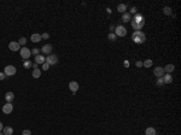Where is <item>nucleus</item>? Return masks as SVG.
Returning <instances> with one entry per match:
<instances>
[{"mask_svg":"<svg viewBox=\"0 0 181 135\" xmlns=\"http://www.w3.org/2000/svg\"><path fill=\"white\" fill-rule=\"evenodd\" d=\"M19 54H21V57L24 59V60H28L29 58H30V55H31V52H30V50L27 48V47H23V48H21L19 50Z\"/></svg>","mask_w":181,"mask_h":135,"instance_id":"obj_3","label":"nucleus"},{"mask_svg":"<svg viewBox=\"0 0 181 135\" xmlns=\"http://www.w3.org/2000/svg\"><path fill=\"white\" fill-rule=\"evenodd\" d=\"M153 74H154L156 77H163V75H164V69H163L162 66H157V68H154Z\"/></svg>","mask_w":181,"mask_h":135,"instance_id":"obj_8","label":"nucleus"},{"mask_svg":"<svg viewBox=\"0 0 181 135\" xmlns=\"http://www.w3.org/2000/svg\"><path fill=\"white\" fill-rule=\"evenodd\" d=\"M4 74H5L6 76H13V75L16 74V68H15L13 65H7V66H5Z\"/></svg>","mask_w":181,"mask_h":135,"instance_id":"obj_6","label":"nucleus"},{"mask_svg":"<svg viewBox=\"0 0 181 135\" xmlns=\"http://www.w3.org/2000/svg\"><path fill=\"white\" fill-rule=\"evenodd\" d=\"M130 23H132V27L135 29V31H141L143 27L145 26V18L141 13H136L134 18L130 21Z\"/></svg>","mask_w":181,"mask_h":135,"instance_id":"obj_1","label":"nucleus"},{"mask_svg":"<svg viewBox=\"0 0 181 135\" xmlns=\"http://www.w3.org/2000/svg\"><path fill=\"white\" fill-rule=\"evenodd\" d=\"M127 10V5L126 4H120L117 6V11L118 12H121V13H124Z\"/></svg>","mask_w":181,"mask_h":135,"instance_id":"obj_20","label":"nucleus"},{"mask_svg":"<svg viewBox=\"0 0 181 135\" xmlns=\"http://www.w3.org/2000/svg\"><path fill=\"white\" fill-rule=\"evenodd\" d=\"M40 51H41V50H39V48H33V50H31L30 52H31V54H34V55L36 57V55H39Z\"/></svg>","mask_w":181,"mask_h":135,"instance_id":"obj_28","label":"nucleus"},{"mask_svg":"<svg viewBox=\"0 0 181 135\" xmlns=\"http://www.w3.org/2000/svg\"><path fill=\"white\" fill-rule=\"evenodd\" d=\"M46 63L50 64V65H54V64L58 63V57L56 54H48L46 57Z\"/></svg>","mask_w":181,"mask_h":135,"instance_id":"obj_4","label":"nucleus"},{"mask_svg":"<svg viewBox=\"0 0 181 135\" xmlns=\"http://www.w3.org/2000/svg\"><path fill=\"white\" fill-rule=\"evenodd\" d=\"M2 129H4V124H2V123H1V122H0V132H1V130H2Z\"/></svg>","mask_w":181,"mask_h":135,"instance_id":"obj_37","label":"nucleus"},{"mask_svg":"<svg viewBox=\"0 0 181 135\" xmlns=\"http://www.w3.org/2000/svg\"><path fill=\"white\" fill-rule=\"evenodd\" d=\"M145 135H156V129L152 128V127L146 128V130H145Z\"/></svg>","mask_w":181,"mask_h":135,"instance_id":"obj_19","label":"nucleus"},{"mask_svg":"<svg viewBox=\"0 0 181 135\" xmlns=\"http://www.w3.org/2000/svg\"><path fill=\"white\" fill-rule=\"evenodd\" d=\"M130 13H134V15H136V7H132V9H130Z\"/></svg>","mask_w":181,"mask_h":135,"instance_id":"obj_34","label":"nucleus"},{"mask_svg":"<svg viewBox=\"0 0 181 135\" xmlns=\"http://www.w3.org/2000/svg\"><path fill=\"white\" fill-rule=\"evenodd\" d=\"M5 76H6V75H5L4 72H0V81H2V80L5 79Z\"/></svg>","mask_w":181,"mask_h":135,"instance_id":"obj_32","label":"nucleus"},{"mask_svg":"<svg viewBox=\"0 0 181 135\" xmlns=\"http://www.w3.org/2000/svg\"><path fill=\"white\" fill-rule=\"evenodd\" d=\"M132 40H133L135 44L141 45V44H144L145 41H146V36H145V34L143 31H134L133 35H132Z\"/></svg>","mask_w":181,"mask_h":135,"instance_id":"obj_2","label":"nucleus"},{"mask_svg":"<svg viewBox=\"0 0 181 135\" xmlns=\"http://www.w3.org/2000/svg\"><path fill=\"white\" fill-rule=\"evenodd\" d=\"M41 37H42V39H48V37H50V34H48V33H44V34H41Z\"/></svg>","mask_w":181,"mask_h":135,"instance_id":"obj_31","label":"nucleus"},{"mask_svg":"<svg viewBox=\"0 0 181 135\" xmlns=\"http://www.w3.org/2000/svg\"><path fill=\"white\" fill-rule=\"evenodd\" d=\"M5 99L7 103H12L13 99H15V94H13V92H7L6 94H5Z\"/></svg>","mask_w":181,"mask_h":135,"instance_id":"obj_14","label":"nucleus"},{"mask_svg":"<svg viewBox=\"0 0 181 135\" xmlns=\"http://www.w3.org/2000/svg\"><path fill=\"white\" fill-rule=\"evenodd\" d=\"M2 134L4 135H12L13 134V128H12V127H4Z\"/></svg>","mask_w":181,"mask_h":135,"instance_id":"obj_16","label":"nucleus"},{"mask_svg":"<svg viewBox=\"0 0 181 135\" xmlns=\"http://www.w3.org/2000/svg\"><path fill=\"white\" fill-rule=\"evenodd\" d=\"M12 111H13V105H12V103H6V104L2 106V112H4L5 115H10Z\"/></svg>","mask_w":181,"mask_h":135,"instance_id":"obj_7","label":"nucleus"},{"mask_svg":"<svg viewBox=\"0 0 181 135\" xmlns=\"http://www.w3.org/2000/svg\"><path fill=\"white\" fill-rule=\"evenodd\" d=\"M136 66H138V68H141V66H143V62H140V60H138V62H136V64H135Z\"/></svg>","mask_w":181,"mask_h":135,"instance_id":"obj_33","label":"nucleus"},{"mask_svg":"<svg viewBox=\"0 0 181 135\" xmlns=\"http://www.w3.org/2000/svg\"><path fill=\"white\" fill-rule=\"evenodd\" d=\"M115 31H116V33H115L116 36H121V37H122V36L127 35V29L123 27V26H117L116 29H115Z\"/></svg>","mask_w":181,"mask_h":135,"instance_id":"obj_5","label":"nucleus"},{"mask_svg":"<svg viewBox=\"0 0 181 135\" xmlns=\"http://www.w3.org/2000/svg\"><path fill=\"white\" fill-rule=\"evenodd\" d=\"M69 88H70V90L72 92V94H75V93L79 90V83L76 81H71L69 83Z\"/></svg>","mask_w":181,"mask_h":135,"instance_id":"obj_11","label":"nucleus"},{"mask_svg":"<svg viewBox=\"0 0 181 135\" xmlns=\"http://www.w3.org/2000/svg\"><path fill=\"white\" fill-rule=\"evenodd\" d=\"M0 135H4V134H2V133H1V132H0Z\"/></svg>","mask_w":181,"mask_h":135,"instance_id":"obj_38","label":"nucleus"},{"mask_svg":"<svg viewBox=\"0 0 181 135\" xmlns=\"http://www.w3.org/2000/svg\"><path fill=\"white\" fill-rule=\"evenodd\" d=\"M31 66H33L34 69H37V68H39V65H37V64H36V63H34V64H33V65H31Z\"/></svg>","mask_w":181,"mask_h":135,"instance_id":"obj_36","label":"nucleus"},{"mask_svg":"<svg viewBox=\"0 0 181 135\" xmlns=\"http://www.w3.org/2000/svg\"><path fill=\"white\" fill-rule=\"evenodd\" d=\"M22 135H31V132H30L29 129H26V130L22 132Z\"/></svg>","mask_w":181,"mask_h":135,"instance_id":"obj_30","label":"nucleus"},{"mask_svg":"<svg viewBox=\"0 0 181 135\" xmlns=\"http://www.w3.org/2000/svg\"><path fill=\"white\" fill-rule=\"evenodd\" d=\"M9 48L11 51H13V52H16V51H19V48H21V45L16 42V41H11L9 44Z\"/></svg>","mask_w":181,"mask_h":135,"instance_id":"obj_9","label":"nucleus"},{"mask_svg":"<svg viewBox=\"0 0 181 135\" xmlns=\"http://www.w3.org/2000/svg\"><path fill=\"white\" fill-rule=\"evenodd\" d=\"M30 40H31L33 42H40V41L42 40V37H41V34H39V33H35V34H33V35L30 36Z\"/></svg>","mask_w":181,"mask_h":135,"instance_id":"obj_12","label":"nucleus"},{"mask_svg":"<svg viewBox=\"0 0 181 135\" xmlns=\"http://www.w3.org/2000/svg\"><path fill=\"white\" fill-rule=\"evenodd\" d=\"M124 66H126V68H128V66H129V62H128V60H124Z\"/></svg>","mask_w":181,"mask_h":135,"instance_id":"obj_35","label":"nucleus"},{"mask_svg":"<svg viewBox=\"0 0 181 135\" xmlns=\"http://www.w3.org/2000/svg\"><path fill=\"white\" fill-rule=\"evenodd\" d=\"M122 21L127 23V22H130L132 21V18H130V13L129 12H124V13H122Z\"/></svg>","mask_w":181,"mask_h":135,"instance_id":"obj_18","label":"nucleus"},{"mask_svg":"<svg viewBox=\"0 0 181 135\" xmlns=\"http://www.w3.org/2000/svg\"><path fill=\"white\" fill-rule=\"evenodd\" d=\"M164 72H167V74H170V72L174 71V69H175V66H174V64H167L164 68Z\"/></svg>","mask_w":181,"mask_h":135,"instance_id":"obj_15","label":"nucleus"},{"mask_svg":"<svg viewBox=\"0 0 181 135\" xmlns=\"http://www.w3.org/2000/svg\"><path fill=\"white\" fill-rule=\"evenodd\" d=\"M156 84H157L158 87H161V86H163V84H164V82H163V79H162V77H158V79H157V81H156Z\"/></svg>","mask_w":181,"mask_h":135,"instance_id":"obj_27","label":"nucleus"},{"mask_svg":"<svg viewBox=\"0 0 181 135\" xmlns=\"http://www.w3.org/2000/svg\"><path fill=\"white\" fill-rule=\"evenodd\" d=\"M152 64H153V62H152L151 59H146L144 63H143V66H145V68H151Z\"/></svg>","mask_w":181,"mask_h":135,"instance_id":"obj_23","label":"nucleus"},{"mask_svg":"<svg viewBox=\"0 0 181 135\" xmlns=\"http://www.w3.org/2000/svg\"><path fill=\"white\" fill-rule=\"evenodd\" d=\"M48 69H50V64H47L45 62V63L42 64V70H48Z\"/></svg>","mask_w":181,"mask_h":135,"instance_id":"obj_29","label":"nucleus"},{"mask_svg":"<svg viewBox=\"0 0 181 135\" xmlns=\"http://www.w3.org/2000/svg\"><path fill=\"white\" fill-rule=\"evenodd\" d=\"M46 62V58L44 55H41V54H39V55H36L35 57V63L39 65V64H44Z\"/></svg>","mask_w":181,"mask_h":135,"instance_id":"obj_17","label":"nucleus"},{"mask_svg":"<svg viewBox=\"0 0 181 135\" xmlns=\"http://www.w3.org/2000/svg\"><path fill=\"white\" fill-rule=\"evenodd\" d=\"M116 37H117V36L115 35L114 33H110V34L108 35V39L110 40V41H116Z\"/></svg>","mask_w":181,"mask_h":135,"instance_id":"obj_26","label":"nucleus"},{"mask_svg":"<svg viewBox=\"0 0 181 135\" xmlns=\"http://www.w3.org/2000/svg\"><path fill=\"white\" fill-rule=\"evenodd\" d=\"M31 65H33V63L28 59V60H24V63H23V66L26 68V69H29V68H31Z\"/></svg>","mask_w":181,"mask_h":135,"instance_id":"obj_24","label":"nucleus"},{"mask_svg":"<svg viewBox=\"0 0 181 135\" xmlns=\"http://www.w3.org/2000/svg\"><path fill=\"white\" fill-rule=\"evenodd\" d=\"M40 76H41V70H40L39 68H37V69H34V70H33V77H34V79H39Z\"/></svg>","mask_w":181,"mask_h":135,"instance_id":"obj_21","label":"nucleus"},{"mask_svg":"<svg viewBox=\"0 0 181 135\" xmlns=\"http://www.w3.org/2000/svg\"><path fill=\"white\" fill-rule=\"evenodd\" d=\"M52 48H53V46L50 45V44H47V45L42 46V48H41V52L48 55V54H51V52H52Z\"/></svg>","mask_w":181,"mask_h":135,"instance_id":"obj_10","label":"nucleus"},{"mask_svg":"<svg viewBox=\"0 0 181 135\" xmlns=\"http://www.w3.org/2000/svg\"><path fill=\"white\" fill-rule=\"evenodd\" d=\"M162 79H163V82H164V83H167V84H168V83H172V82H173V76L170 75V74H164Z\"/></svg>","mask_w":181,"mask_h":135,"instance_id":"obj_13","label":"nucleus"},{"mask_svg":"<svg viewBox=\"0 0 181 135\" xmlns=\"http://www.w3.org/2000/svg\"><path fill=\"white\" fill-rule=\"evenodd\" d=\"M17 42H18V44H19L21 46H24L26 44H27V39H26V37H21V39L18 40Z\"/></svg>","mask_w":181,"mask_h":135,"instance_id":"obj_25","label":"nucleus"},{"mask_svg":"<svg viewBox=\"0 0 181 135\" xmlns=\"http://www.w3.org/2000/svg\"><path fill=\"white\" fill-rule=\"evenodd\" d=\"M163 13H164V15H167V16H170V15H173V13H172V9H170L169 6H164V7H163Z\"/></svg>","mask_w":181,"mask_h":135,"instance_id":"obj_22","label":"nucleus"}]
</instances>
